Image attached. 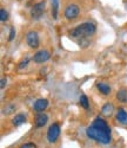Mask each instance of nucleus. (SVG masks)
Here are the masks:
<instances>
[{
	"label": "nucleus",
	"mask_w": 127,
	"mask_h": 148,
	"mask_svg": "<svg viewBox=\"0 0 127 148\" xmlns=\"http://www.w3.org/2000/svg\"><path fill=\"white\" fill-rule=\"evenodd\" d=\"M86 135L88 139L103 145H108L112 141V129L106 120L103 117H95L91 126L86 128Z\"/></svg>",
	"instance_id": "obj_1"
},
{
	"label": "nucleus",
	"mask_w": 127,
	"mask_h": 148,
	"mask_svg": "<svg viewBox=\"0 0 127 148\" xmlns=\"http://www.w3.org/2000/svg\"><path fill=\"white\" fill-rule=\"evenodd\" d=\"M97 31V26L94 23H91V21H86V23H82L80 24L79 26L74 27L71 30L70 34L72 38H79V39H85V38H88L95 33Z\"/></svg>",
	"instance_id": "obj_2"
},
{
	"label": "nucleus",
	"mask_w": 127,
	"mask_h": 148,
	"mask_svg": "<svg viewBox=\"0 0 127 148\" xmlns=\"http://www.w3.org/2000/svg\"><path fill=\"white\" fill-rule=\"evenodd\" d=\"M60 132H61V129H60L59 123H57V122L52 123V125H51L48 127V129H47V134H46L47 141L49 143H55L58 141L59 136H60Z\"/></svg>",
	"instance_id": "obj_3"
},
{
	"label": "nucleus",
	"mask_w": 127,
	"mask_h": 148,
	"mask_svg": "<svg viewBox=\"0 0 127 148\" xmlns=\"http://www.w3.org/2000/svg\"><path fill=\"white\" fill-rule=\"evenodd\" d=\"M79 13H80V8L77 4H70L66 8H65V12H63V16L67 20H74L79 17Z\"/></svg>",
	"instance_id": "obj_4"
},
{
	"label": "nucleus",
	"mask_w": 127,
	"mask_h": 148,
	"mask_svg": "<svg viewBox=\"0 0 127 148\" xmlns=\"http://www.w3.org/2000/svg\"><path fill=\"white\" fill-rule=\"evenodd\" d=\"M26 43L31 49H38L40 45V39H39V34L35 31H30L26 34Z\"/></svg>",
	"instance_id": "obj_5"
},
{
	"label": "nucleus",
	"mask_w": 127,
	"mask_h": 148,
	"mask_svg": "<svg viewBox=\"0 0 127 148\" xmlns=\"http://www.w3.org/2000/svg\"><path fill=\"white\" fill-rule=\"evenodd\" d=\"M44 12H45V1H40L31 8V16L33 19H40L44 14Z\"/></svg>",
	"instance_id": "obj_6"
},
{
	"label": "nucleus",
	"mask_w": 127,
	"mask_h": 148,
	"mask_svg": "<svg viewBox=\"0 0 127 148\" xmlns=\"http://www.w3.org/2000/svg\"><path fill=\"white\" fill-rule=\"evenodd\" d=\"M49 58H51L49 51H47V50H40V51H38L36 53H34V56H33L32 59H33L34 63H36V64H43V63H45V62H47Z\"/></svg>",
	"instance_id": "obj_7"
},
{
	"label": "nucleus",
	"mask_w": 127,
	"mask_h": 148,
	"mask_svg": "<svg viewBox=\"0 0 127 148\" xmlns=\"http://www.w3.org/2000/svg\"><path fill=\"white\" fill-rule=\"evenodd\" d=\"M48 107V100L47 98H39V100H36L33 104V110L39 114V113H44V110H46Z\"/></svg>",
	"instance_id": "obj_8"
},
{
	"label": "nucleus",
	"mask_w": 127,
	"mask_h": 148,
	"mask_svg": "<svg viewBox=\"0 0 127 148\" xmlns=\"http://www.w3.org/2000/svg\"><path fill=\"white\" fill-rule=\"evenodd\" d=\"M47 122H48V116L44 113L36 114L35 117H34V126L36 128H43L44 126H46Z\"/></svg>",
	"instance_id": "obj_9"
},
{
	"label": "nucleus",
	"mask_w": 127,
	"mask_h": 148,
	"mask_svg": "<svg viewBox=\"0 0 127 148\" xmlns=\"http://www.w3.org/2000/svg\"><path fill=\"white\" fill-rule=\"evenodd\" d=\"M116 120L121 123V125H127V112H126V109L124 108H119L117 110V115H116Z\"/></svg>",
	"instance_id": "obj_10"
},
{
	"label": "nucleus",
	"mask_w": 127,
	"mask_h": 148,
	"mask_svg": "<svg viewBox=\"0 0 127 148\" xmlns=\"http://www.w3.org/2000/svg\"><path fill=\"white\" fill-rule=\"evenodd\" d=\"M95 87H97V89H98V91H99L100 94H103V95H105V96L109 95L111 91H112V90H111V87H109L107 83H105V82H97Z\"/></svg>",
	"instance_id": "obj_11"
},
{
	"label": "nucleus",
	"mask_w": 127,
	"mask_h": 148,
	"mask_svg": "<svg viewBox=\"0 0 127 148\" xmlns=\"http://www.w3.org/2000/svg\"><path fill=\"white\" fill-rule=\"evenodd\" d=\"M27 121V117L25 114H17L13 119H12V125H13L14 127H20L21 125H24V123H26Z\"/></svg>",
	"instance_id": "obj_12"
},
{
	"label": "nucleus",
	"mask_w": 127,
	"mask_h": 148,
	"mask_svg": "<svg viewBox=\"0 0 127 148\" xmlns=\"http://www.w3.org/2000/svg\"><path fill=\"white\" fill-rule=\"evenodd\" d=\"M113 112H114V106H113V103L107 102V103H105L103 107H101V115H104V116H106V117L111 116V115L113 114Z\"/></svg>",
	"instance_id": "obj_13"
},
{
	"label": "nucleus",
	"mask_w": 127,
	"mask_h": 148,
	"mask_svg": "<svg viewBox=\"0 0 127 148\" xmlns=\"http://www.w3.org/2000/svg\"><path fill=\"white\" fill-rule=\"evenodd\" d=\"M117 100L121 103H127V89L126 88H120L117 91Z\"/></svg>",
	"instance_id": "obj_14"
},
{
	"label": "nucleus",
	"mask_w": 127,
	"mask_h": 148,
	"mask_svg": "<svg viewBox=\"0 0 127 148\" xmlns=\"http://www.w3.org/2000/svg\"><path fill=\"white\" fill-rule=\"evenodd\" d=\"M79 103L84 109H88L90 108V101H88V97L85 94H81L79 97Z\"/></svg>",
	"instance_id": "obj_15"
},
{
	"label": "nucleus",
	"mask_w": 127,
	"mask_h": 148,
	"mask_svg": "<svg viewBox=\"0 0 127 148\" xmlns=\"http://www.w3.org/2000/svg\"><path fill=\"white\" fill-rule=\"evenodd\" d=\"M59 11V0H52V17L53 19H57Z\"/></svg>",
	"instance_id": "obj_16"
},
{
	"label": "nucleus",
	"mask_w": 127,
	"mask_h": 148,
	"mask_svg": "<svg viewBox=\"0 0 127 148\" xmlns=\"http://www.w3.org/2000/svg\"><path fill=\"white\" fill-rule=\"evenodd\" d=\"M14 110H16V106H14V104H9V106H7V107L4 108L3 114H5V115H9V114L13 113Z\"/></svg>",
	"instance_id": "obj_17"
},
{
	"label": "nucleus",
	"mask_w": 127,
	"mask_h": 148,
	"mask_svg": "<svg viewBox=\"0 0 127 148\" xmlns=\"http://www.w3.org/2000/svg\"><path fill=\"white\" fill-rule=\"evenodd\" d=\"M19 148H38V146L34 142H25V143L20 145Z\"/></svg>",
	"instance_id": "obj_18"
},
{
	"label": "nucleus",
	"mask_w": 127,
	"mask_h": 148,
	"mask_svg": "<svg viewBox=\"0 0 127 148\" xmlns=\"http://www.w3.org/2000/svg\"><path fill=\"white\" fill-rule=\"evenodd\" d=\"M8 19V13H7V11L1 8V11H0V20L1 21H6Z\"/></svg>",
	"instance_id": "obj_19"
},
{
	"label": "nucleus",
	"mask_w": 127,
	"mask_h": 148,
	"mask_svg": "<svg viewBox=\"0 0 127 148\" xmlns=\"http://www.w3.org/2000/svg\"><path fill=\"white\" fill-rule=\"evenodd\" d=\"M28 63H30V59H28V58H26L25 60H21V62H20V64L18 65V68H19L20 70H22V69H25V68H26V66L28 65Z\"/></svg>",
	"instance_id": "obj_20"
},
{
	"label": "nucleus",
	"mask_w": 127,
	"mask_h": 148,
	"mask_svg": "<svg viewBox=\"0 0 127 148\" xmlns=\"http://www.w3.org/2000/svg\"><path fill=\"white\" fill-rule=\"evenodd\" d=\"M14 37H16V29L14 27H11V31H9V36H8V40L12 42L14 39Z\"/></svg>",
	"instance_id": "obj_21"
},
{
	"label": "nucleus",
	"mask_w": 127,
	"mask_h": 148,
	"mask_svg": "<svg viewBox=\"0 0 127 148\" xmlns=\"http://www.w3.org/2000/svg\"><path fill=\"white\" fill-rule=\"evenodd\" d=\"M6 84H7V79H6V78H1V83H0V88L4 89Z\"/></svg>",
	"instance_id": "obj_22"
}]
</instances>
